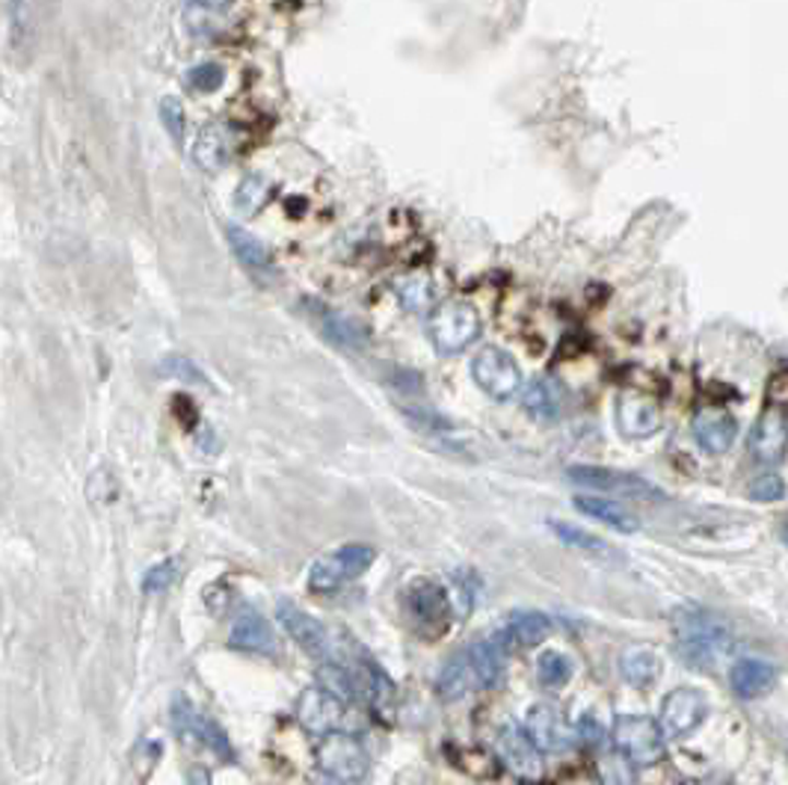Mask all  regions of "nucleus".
I'll return each mask as SVG.
<instances>
[{
  "mask_svg": "<svg viewBox=\"0 0 788 785\" xmlns=\"http://www.w3.org/2000/svg\"><path fill=\"white\" fill-rule=\"evenodd\" d=\"M777 667L758 658H741L732 664L729 670V682L741 700H758V696L771 694L777 688Z\"/></svg>",
  "mask_w": 788,
  "mask_h": 785,
  "instance_id": "19",
  "label": "nucleus"
},
{
  "mask_svg": "<svg viewBox=\"0 0 788 785\" xmlns=\"http://www.w3.org/2000/svg\"><path fill=\"white\" fill-rule=\"evenodd\" d=\"M616 424L628 438H649L661 427V409L644 395H623L616 403Z\"/></svg>",
  "mask_w": 788,
  "mask_h": 785,
  "instance_id": "17",
  "label": "nucleus"
},
{
  "mask_svg": "<svg viewBox=\"0 0 788 785\" xmlns=\"http://www.w3.org/2000/svg\"><path fill=\"white\" fill-rule=\"evenodd\" d=\"M185 83L193 92H216L225 83V69L216 62H199L185 74Z\"/></svg>",
  "mask_w": 788,
  "mask_h": 785,
  "instance_id": "32",
  "label": "nucleus"
},
{
  "mask_svg": "<svg viewBox=\"0 0 788 785\" xmlns=\"http://www.w3.org/2000/svg\"><path fill=\"white\" fill-rule=\"evenodd\" d=\"M431 338L439 353L454 356L469 348L471 341H478L481 336V315L474 312V306L462 303V300H448L442 306L433 308L431 315Z\"/></svg>",
  "mask_w": 788,
  "mask_h": 785,
  "instance_id": "3",
  "label": "nucleus"
},
{
  "mask_svg": "<svg viewBox=\"0 0 788 785\" xmlns=\"http://www.w3.org/2000/svg\"><path fill=\"white\" fill-rule=\"evenodd\" d=\"M566 478L587 487V490L608 492V495H625V499L637 501H661L664 492L658 490L652 480L632 474V471H616V469H602V466H573L566 469Z\"/></svg>",
  "mask_w": 788,
  "mask_h": 785,
  "instance_id": "7",
  "label": "nucleus"
},
{
  "mask_svg": "<svg viewBox=\"0 0 788 785\" xmlns=\"http://www.w3.org/2000/svg\"><path fill=\"white\" fill-rule=\"evenodd\" d=\"M403 611L412 629L424 637H439L450 625V593L436 582L419 578L403 590Z\"/></svg>",
  "mask_w": 788,
  "mask_h": 785,
  "instance_id": "6",
  "label": "nucleus"
},
{
  "mask_svg": "<svg viewBox=\"0 0 788 785\" xmlns=\"http://www.w3.org/2000/svg\"><path fill=\"white\" fill-rule=\"evenodd\" d=\"M675 653L687 667H696L703 673H711L717 664L727 661L732 653V634L724 622L711 620L708 613L696 608H682L673 617Z\"/></svg>",
  "mask_w": 788,
  "mask_h": 785,
  "instance_id": "2",
  "label": "nucleus"
},
{
  "mask_svg": "<svg viewBox=\"0 0 788 785\" xmlns=\"http://www.w3.org/2000/svg\"><path fill=\"white\" fill-rule=\"evenodd\" d=\"M620 673L632 688H649L661 673V661L652 649L644 646H632L620 655Z\"/></svg>",
  "mask_w": 788,
  "mask_h": 785,
  "instance_id": "26",
  "label": "nucleus"
},
{
  "mask_svg": "<svg viewBox=\"0 0 788 785\" xmlns=\"http://www.w3.org/2000/svg\"><path fill=\"white\" fill-rule=\"evenodd\" d=\"M173 724L178 733L187 735V738H193L199 745H205L211 753H216L220 759H225V762L235 759V750L228 745V738H225L223 729H220L208 714L199 712L187 696H175L173 700Z\"/></svg>",
  "mask_w": 788,
  "mask_h": 785,
  "instance_id": "9",
  "label": "nucleus"
},
{
  "mask_svg": "<svg viewBox=\"0 0 788 785\" xmlns=\"http://www.w3.org/2000/svg\"><path fill=\"white\" fill-rule=\"evenodd\" d=\"M498 634L507 641V646L531 649V646H540L552 634V620L540 611H522L516 613Z\"/></svg>",
  "mask_w": 788,
  "mask_h": 785,
  "instance_id": "22",
  "label": "nucleus"
},
{
  "mask_svg": "<svg viewBox=\"0 0 788 785\" xmlns=\"http://www.w3.org/2000/svg\"><path fill=\"white\" fill-rule=\"evenodd\" d=\"M525 733H528V738L537 745L540 753H563L573 741H578L573 726L566 724V717L549 703L533 705L531 712H528Z\"/></svg>",
  "mask_w": 788,
  "mask_h": 785,
  "instance_id": "13",
  "label": "nucleus"
},
{
  "mask_svg": "<svg viewBox=\"0 0 788 785\" xmlns=\"http://www.w3.org/2000/svg\"><path fill=\"white\" fill-rule=\"evenodd\" d=\"M320 768L338 783H356L368 774V755L350 735H329L318 750Z\"/></svg>",
  "mask_w": 788,
  "mask_h": 785,
  "instance_id": "12",
  "label": "nucleus"
},
{
  "mask_svg": "<svg viewBox=\"0 0 788 785\" xmlns=\"http://www.w3.org/2000/svg\"><path fill=\"white\" fill-rule=\"evenodd\" d=\"M507 653H510V646L502 634H495L490 641L471 643L442 664L436 691L445 700H462L466 694L492 688L507 667Z\"/></svg>",
  "mask_w": 788,
  "mask_h": 785,
  "instance_id": "1",
  "label": "nucleus"
},
{
  "mask_svg": "<svg viewBox=\"0 0 788 785\" xmlns=\"http://www.w3.org/2000/svg\"><path fill=\"white\" fill-rule=\"evenodd\" d=\"M395 294L400 296V303L410 308V312H424V308L433 306V282L427 273H410L400 276L395 282Z\"/></svg>",
  "mask_w": 788,
  "mask_h": 785,
  "instance_id": "28",
  "label": "nucleus"
},
{
  "mask_svg": "<svg viewBox=\"0 0 788 785\" xmlns=\"http://www.w3.org/2000/svg\"><path fill=\"white\" fill-rule=\"evenodd\" d=\"M706 696L694 688H675L673 694H667V700L661 703V726H664L667 735L682 738V735L694 733L696 726L706 720Z\"/></svg>",
  "mask_w": 788,
  "mask_h": 785,
  "instance_id": "14",
  "label": "nucleus"
},
{
  "mask_svg": "<svg viewBox=\"0 0 788 785\" xmlns=\"http://www.w3.org/2000/svg\"><path fill=\"white\" fill-rule=\"evenodd\" d=\"M267 199H270V184H267L261 175H246L244 181L237 184L235 208L240 214L246 216L258 214V211L267 204Z\"/></svg>",
  "mask_w": 788,
  "mask_h": 785,
  "instance_id": "30",
  "label": "nucleus"
},
{
  "mask_svg": "<svg viewBox=\"0 0 788 785\" xmlns=\"http://www.w3.org/2000/svg\"><path fill=\"white\" fill-rule=\"evenodd\" d=\"M161 122H164V128L169 131L175 143L185 140V107L173 95H166L164 102H161Z\"/></svg>",
  "mask_w": 788,
  "mask_h": 785,
  "instance_id": "34",
  "label": "nucleus"
},
{
  "mask_svg": "<svg viewBox=\"0 0 788 785\" xmlns=\"http://www.w3.org/2000/svg\"><path fill=\"white\" fill-rule=\"evenodd\" d=\"M166 371H175V374H178V379H193V383H205V379H202V374H199V371L193 367V362H187V359H169Z\"/></svg>",
  "mask_w": 788,
  "mask_h": 785,
  "instance_id": "38",
  "label": "nucleus"
},
{
  "mask_svg": "<svg viewBox=\"0 0 788 785\" xmlns=\"http://www.w3.org/2000/svg\"><path fill=\"white\" fill-rule=\"evenodd\" d=\"M471 377L495 400L513 398L519 391V386H522V371L516 365V359L498 348H486L474 356Z\"/></svg>",
  "mask_w": 788,
  "mask_h": 785,
  "instance_id": "8",
  "label": "nucleus"
},
{
  "mask_svg": "<svg viewBox=\"0 0 788 785\" xmlns=\"http://www.w3.org/2000/svg\"><path fill=\"white\" fill-rule=\"evenodd\" d=\"M783 540H786V546H788V519L783 522Z\"/></svg>",
  "mask_w": 788,
  "mask_h": 785,
  "instance_id": "40",
  "label": "nucleus"
},
{
  "mask_svg": "<svg viewBox=\"0 0 788 785\" xmlns=\"http://www.w3.org/2000/svg\"><path fill=\"white\" fill-rule=\"evenodd\" d=\"M575 507L590 516V519L602 522V525H611V528L623 530V534H635L637 519L632 513L625 511L623 504H616L611 499H596V495H578L575 499Z\"/></svg>",
  "mask_w": 788,
  "mask_h": 785,
  "instance_id": "25",
  "label": "nucleus"
},
{
  "mask_svg": "<svg viewBox=\"0 0 788 785\" xmlns=\"http://www.w3.org/2000/svg\"><path fill=\"white\" fill-rule=\"evenodd\" d=\"M228 643L240 653H270L273 649V629L258 611H244L232 625Z\"/></svg>",
  "mask_w": 788,
  "mask_h": 785,
  "instance_id": "20",
  "label": "nucleus"
},
{
  "mask_svg": "<svg viewBox=\"0 0 788 785\" xmlns=\"http://www.w3.org/2000/svg\"><path fill=\"white\" fill-rule=\"evenodd\" d=\"M232 152H235V133L228 131V125L211 122L196 137L193 161L199 169L216 173V169H223L232 161Z\"/></svg>",
  "mask_w": 788,
  "mask_h": 785,
  "instance_id": "18",
  "label": "nucleus"
},
{
  "mask_svg": "<svg viewBox=\"0 0 788 785\" xmlns=\"http://www.w3.org/2000/svg\"><path fill=\"white\" fill-rule=\"evenodd\" d=\"M277 613H279V622H282V629L294 637V643H297L303 653L315 655L320 661H329V658L336 655L327 629H324L311 613H306L294 602H287V599H282V602L277 605Z\"/></svg>",
  "mask_w": 788,
  "mask_h": 785,
  "instance_id": "11",
  "label": "nucleus"
},
{
  "mask_svg": "<svg viewBox=\"0 0 788 785\" xmlns=\"http://www.w3.org/2000/svg\"><path fill=\"white\" fill-rule=\"evenodd\" d=\"M498 753H502L504 765L510 768L516 776H522V780H537V776L543 774L540 750L528 738V733H519L516 726H504L502 733H498Z\"/></svg>",
  "mask_w": 788,
  "mask_h": 785,
  "instance_id": "15",
  "label": "nucleus"
},
{
  "mask_svg": "<svg viewBox=\"0 0 788 785\" xmlns=\"http://www.w3.org/2000/svg\"><path fill=\"white\" fill-rule=\"evenodd\" d=\"M175 575H178V566H175V561L157 563V566H152V570L145 572L143 590H145V593H164V590H169V587H173V582H175Z\"/></svg>",
  "mask_w": 788,
  "mask_h": 785,
  "instance_id": "35",
  "label": "nucleus"
},
{
  "mask_svg": "<svg viewBox=\"0 0 788 785\" xmlns=\"http://www.w3.org/2000/svg\"><path fill=\"white\" fill-rule=\"evenodd\" d=\"M552 530H554V537H557L561 542H566L569 549L587 551V554H599V558H611V546H608L602 537L590 534V530L575 528V525H569V522H552Z\"/></svg>",
  "mask_w": 788,
  "mask_h": 785,
  "instance_id": "29",
  "label": "nucleus"
},
{
  "mask_svg": "<svg viewBox=\"0 0 788 785\" xmlns=\"http://www.w3.org/2000/svg\"><path fill=\"white\" fill-rule=\"evenodd\" d=\"M320 329L324 336L344 350H365L368 348V329L356 324L353 317L338 315V312H324L320 315Z\"/></svg>",
  "mask_w": 788,
  "mask_h": 785,
  "instance_id": "27",
  "label": "nucleus"
},
{
  "mask_svg": "<svg viewBox=\"0 0 788 785\" xmlns=\"http://www.w3.org/2000/svg\"><path fill=\"white\" fill-rule=\"evenodd\" d=\"M374 561H377V551L371 546H341L311 563L308 587L315 593H332L348 582H356L358 575H365Z\"/></svg>",
  "mask_w": 788,
  "mask_h": 785,
  "instance_id": "4",
  "label": "nucleus"
},
{
  "mask_svg": "<svg viewBox=\"0 0 788 785\" xmlns=\"http://www.w3.org/2000/svg\"><path fill=\"white\" fill-rule=\"evenodd\" d=\"M616 750L635 765H656L664 755V726L646 714H623L614 724Z\"/></svg>",
  "mask_w": 788,
  "mask_h": 785,
  "instance_id": "5",
  "label": "nucleus"
},
{
  "mask_svg": "<svg viewBox=\"0 0 788 785\" xmlns=\"http://www.w3.org/2000/svg\"><path fill=\"white\" fill-rule=\"evenodd\" d=\"M738 436L736 415L727 409H703L694 419V438L706 454H727Z\"/></svg>",
  "mask_w": 788,
  "mask_h": 785,
  "instance_id": "16",
  "label": "nucleus"
},
{
  "mask_svg": "<svg viewBox=\"0 0 788 785\" xmlns=\"http://www.w3.org/2000/svg\"><path fill=\"white\" fill-rule=\"evenodd\" d=\"M299 720L311 733H329L341 720V703L329 691H306L299 700Z\"/></svg>",
  "mask_w": 788,
  "mask_h": 785,
  "instance_id": "21",
  "label": "nucleus"
},
{
  "mask_svg": "<svg viewBox=\"0 0 788 785\" xmlns=\"http://www.w3.org/2000/svg\"><path fill=\"white\" fill-rule=\"evenodd\" d=\"M522 403L528 415H533L537 421H557L563 412V391L554 379L537 377L525 388Z\"/></svg>",
  "mask_w": 788,
  "mask_h": 785,
  "instance_id": "23",
  "label": "nucleus"
},
{
  "mask_svg": "<svg viewBox=\"0 0 788 785\" xmlns=\"http://www.w3.org/2000/svg\"><path fill=\"white\" fill-rule=\"evenodd\" d=\"M786 495V483L777 474H758L750 483V499L756 501H779Z\"/></svg>",
  "mask_w": 788,
  "mask_h": 785,
  "instance_id": "36",
  "label": "nucleus"
},
{
  "mask_svg": "<svg viewBox=\"0 0 788 785\" xmlns=\"http://www.w3.org/2000/svg\"><path fill=\"white\" fill-rule=\"evenodd\" d=\"M788 450V409L783 403H771L758 415L756 427L750 433V454L765 466H777L786 459Z\"/></svg>",
  "mask_w": 788,
  "mask_h": 785,
  "instance_id": "10",
  "label": "nucleus"
},
{
  "mask_svg": "<svg viewBox=\"0 0 788 785\" xmlns=\"http://www.w3.org/2000/svg\"><path fill=\"white\" fill-rule=\"evenodd\" d=\"M225 237H228V246H232V253L240 258V265L246 270H252L256 276H264L273 270V261H270V253H267V246L252 237L246 229L240 225H228L225 229Z\"/></svg>",
  "mask_w": 788,
  "mask_h": 785,
  "instance_id": "24",
  "label": "nucleus"
},
{
  "mask_svg": "<svg viewBox=\"0 0 788 785\" xmlns=\"http://www.w3.org/2000/svg\"><path fill=\"white\" fill-rule=\"evenodd\" d=\"M599 780L602 785H632L635 776H632V768H628V759L623 753L620 755H602L599 759Z\"/></svg>",
  "mask_w": 788,
  "mask_h": 785,
  "instance_id": "33",
  "label": "nucleus"
},
{
  "mask_svg": "<svg viewBox=\"0 0 788 785\" xmlns=\"http://www.w3.org/2000/svg\"><path fill=\"white\" fill-rule=\"evenodd\" d=\"M537 679L543 688H563L573 679V661L561 653H543L537 661Z\"/></svg>",
  "mask_w": 788,
  "mask_h": 785,
  "instance_id": "31",
  "label": "nucleus"
},
{
  "mask_svg": "<svg viewBox=\"0 0 788 785\" xmlns=\"http://www.w3.org/2000/svg\"><path fill=\"white\" fill-rule=\"evenodd\" d=\"M193 3H199L202 10H223V7H228L232 0H193Z\"/></svg>",
  "mask_w": 788,
  "mask_h": 785,
  "instance_id": "39",
  "label": "nucleus"
},
{
  "mask_svg": "<svg viewBox=\"0 0 788 785\" xmlns=\"http://www.w3.org/2000/svg\"><path fill=\"white\" fill-rule=\"evenodd\" d=\"M575 738H578V741H581V745L596 747V745H599V741H602V738H604L602 724H599V720H596L593 714H584L581 720H578V724H575Z\"/></svg>",
  "mask_w": 788,
  "mask_h": 785,
  "instance_id": "37",
  "label": "nucleus"
}]
</instances>
